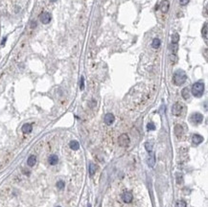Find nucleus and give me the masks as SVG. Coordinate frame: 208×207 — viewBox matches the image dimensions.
<instances>
[{"mask_svg": "<svg viewBox=\"0 0 208 207\" xmlns=\"http://www.w3.org/2000/svg\"><path fill=\"white\" fill-rule=\"evenodd\" d=\"M129 142H130L129 137L126 133L121 134L119 136V138H118V143H119V146H121V147H127V146H128Z\"/></svg>", "mask_w": 208, "mask_h": 207, "instance_id": "7ed1b4c3", "label": "nucleus"}, {"mask_svg": "<svg viewBox=\"0 0 208 207\" xmlns=\"http://www.w3.org/2000/svg\"><path fill=\"white\" fill-rule=\"evenodd\" d=\"M50 1H52V2H55V1H57V0H50Z\"/></svg>", "mask_w": 208, "mask_h": 207, "instance_id": "c85d7f7f", "label": "nucleus"}, {"mask_svg": "<svg viewBox=\"0 0 208 207\" xmlns=\"http://www.w3.org/2000/svg\"><path fill=\"white\" fill-rule=\"evenodd\" d=\"M176 207H187V203L184 200H178L176 203Z\"/></svg>", "mask_w": 208, "mask_h": 207, "instance_id": "b1692460", "label": "nucleus"}, {"mask_svg": "<svg viewBox=\"0 0 208 207\" xmlns=\"http://www.w3.org/2000/svg\"><path fill=\"white\" fill-rule=\"evenodd\" d=\"M191 122L195 125H198L200 124L202 121H203V115L201 113H198V112H196V113H193L191 115V118H190Z\"/></svg>", "mask_w": 208, "mask_h": 207, "instance_id": "20e7f679", "label": "nucleus"}, {"mask_svg": "<svg viewBox=\"0 0 208 207\" xmlns=\"http://www.w3.org/2000/svg\"><path fill=\"white\" fill-rule=\"evenodd\" d=\"M22 132L23 133H30L31 131H32V129H33V126L31 125V124H24L23 126H22Z\"/></svg>", "mask_w": 208, "mask_h": 207, "instance_id": "f8f14e48", "label": "nucleus"}, {"mask_svg": "<svg viewBox=\"0 0 208 207\" xmlns=\"http://www.w3.org/2000/svg\"><path fill=\"white\" fill-rule=\"evenodd\" d=\"M132 198H133V196H132V194L130 192H125L122 195V199L126 203H130L132 201Z\"/></svg>", "mask_w": 208, "mask_h": 207, "instance_id": "1a4fd4ad", "label": "nucleus"}, {"mask_svg": "<svg viewBox=\"0 0 208 207\" xmlns=\"http://www.w3.org/2000/svg\"><path fill=\"white\" fill-rule=\"evenodd\" d=\"M56 185H57V188H58V189L61 190V189H63V188H64V185H65V184H64V182H63L62 180H58V181L57 182V184H56Z\"/></svg>", "mask_w": 208, "mask_h": 207, "instance_id": "5701e85b", "label": "nucleus"}, {"mask_svg": "<svg viewBox=\"0 0 208 207\" xmlns=\"http://www.w3.org/2000/svg\"><path fill=\"white\" fill-rule=\"evenodd\" d=\"M58 207H60V206H58Z\"/></svg>", "mask_w": 208, "mask_h": 207, "instance_id": "c756f323", "label": "nucleus"}, {"mask_svg": "<svg viewBox=\"0 0 208 207\" xmlns=\"http://www.w3.org/2000/svg\"><path fill=\"white\" fill-rule=\"evenodd\" d=\"M145 149H146V150L148 152H151V150H152V145L150 143L147 142V143H145Z\"/></svg>", "mask_w": 208, "mask_h": 207, "instance_id": "4be33fe9", "label": "nucleus"}, {"mask_svg": "<svg viewBox=\"0 0 208 207\" xmlns=\"http://www.w3.org/2000/svg\"><path fill=\"white\" fill-rule=\"evenodd\" d=\"M114 120H115V117H114V115H113L112 113H106V114L104 115V123H105L107 126H110L111 124H113Z\"/></svg>", "mask_w": 208, "mask_h": 207, "instance_id": "0eeeda50", "label": "nucleus"}, {"mask_svg": "<svg viewBox=\"0 0 208 207\" xmlns=\"http://www.w3.org/2000/svg\"><path fill=\"white\" fill-rule=\"evenodd\" d=\"M192 94L196 97V98H200L203 93H204V84L203 82L201 81H197V82H195L192 86Z\"/></svg>", "mask_w": 208, "mask_h": 207, "instance_id": "f03ea898", "label": "nucleus"}, {"mask_svg": "<svg viewBox=\"0 0 208 207\" xmlns=\"http://www.w3.org/2000/svg\"><path fill=\"white\" fill-rule=\"evenodd\" d=\"M160 44H161L160 39L157 38V37H155V38H153V40H152V42H151V47L154 48V49H157V48H159Z\"/></svg>", "mask_w": 208, "mask_h": 207, "instance_id": "a211bd4d", "label": "nucleus"}, {"mask_svg": "<svg viewBox=\"0 0 208 207\" xmlns=\"http://www.w3.org/2000/svg\"><path fill=\"white\" fill-rule=\"evenodd\" d=\"M35 162H36V157H35V155H30L29 158H28V160H27L28 166L33 167V166H35Z\"/></svg>", "mask_w": 208, "mask_h": 207, "instance_id": "2eb2a0df", "label": "nucleus"}, {"mask_svg": "<svg viewBox=\"0 0 208 207\" xmlns=\"http://www.w3.org/2000/svg\"><path fill=\"white\" fill-rule=\"evenodd\" d=\"M69 147H70L72 150H79V148H80V144H79V142H78V141H76V140H73V141H71V142L69 143Z\"/></svg>", "mask_w": 208, "mask_h": 207, "instance_id": "dca6fc26", "label": "nucleus"}, {"mask_svg": "<svg viewBox=\"0 0 208 207\" xmlns=\"http://www.w3.org/2000/svg\"><path fill=\"white\" fill-rule=\"evenodd\" d=\"M189 1L190 0H179V4L181 6H185V5H187L189 3Z\"/></svg>", "mask_w": 208, "mask_h": 207, "instance_id": "cd10ccee", "label": "nucleus"}, {"mask_svg": "<svg viewBox=\"0 0 208 207\" xmlns=\"http://www.w3.org/2000/svg\"><path fill=\"white\" fill-rule=\"evenodd\" d=\"M192 141L195 145H199L200 143L203 142V137L199 134H194L193 137H192Z\"/></svg>", "mask_w": 208, "mask_h": 207, "instance_id": "9b49d317", "label": "nucleus"}, {"mask_svg": "<svg viewBox=\"0 0 208 207\" xmlns=\"http://www.w3.org/2000/svg\"><path fill=\"white\" fill-rule=\"evenodd\" d=\"M147 162H148V165H149L150 167H153L154 164H155V155H154V154H151L150 156H149Z\"/></svg>", "mask_w": 208, "mask_h": 207, "instance_id": "f3484780", "label": "nucleus"}, {"mask_svg": "<svg viewBox=\"0 0 208 207\" xmlns=\"http://www.w3.org/2000/svg\"><path fill=\"white\" fill-rule=\"evenodd\" d=\"M80 88L82 90L84 88V80H83V77L81 78V80H80Z\"/></svg>", "mask_w": 208, "mask_h": 207, "instance_id": "a878e982", "label": "nucleus"}, {"mask_svg": "<svg viewBox=\"0 0 208 207\" xmlns=\"http://www.w3.org/2000/svg\"><path fill=\"white\" fill-rule=\"evenodd\" d=\"M183 110V105L180 103H175L172 107V113L174 116H180Z\"/></svg>", "mask_w": 208, "mask_h": 207, "instance_id": "39448f33", "label": "nucleus"}, {"mask_svg": "<svg viewBox=\"0 0 208 207\" xmlns=\"http://www.w3.org/2000/svg\"><path fill=\"white\" fill-rule=\"evenodd\" d=\"M169 8H170V3L168 0H163L160 4V9H161V12H167L169 11Z\"/></svg>", "mask_w": 208, "mask_h": 207, "instance_id": "9d476101", "label": "nucleus"}, {"mask_svg": "<svg viewBox=\"0 0 208 207\" xmlns=\"http://www.w3.org/2000/svg\"><path fill=\"white\" fill-rule=\"evenodd\" d=\"M48 161H49V164H50V165H56V164L58 162V155H56V154H52V155L49 157Z\"/></svg>", "mask_w": 208, "mask_h": 207, "instance_id": "4468645a", "label": "nucleus"}, {"mask_svg": "<svg viewBox=\"0 0 208 207\" xmlns=\"http://www.w3.org/2000/svg\"><path fill=\"white\" fill-rule=\"evenodd\" d=\"M39 19L43 24H47L51 21V14L47 12H44L39 15Z\"/></svg>", "mask_w": 208, "mask_h": 207, "instance_id": "423d86ee", "label": "nucleus"}, {"mask_svg": "<svg viewBox=\"0 0 208 207\" xmlns=\"http://www.w3.org/2000/svg\"><path fill=\"white\" fill-rule=\"evenodd\" d=\"M173 130H174V134H175V136H176L177 138H180V137L183 135V133H184V129H183V127H182V126H181L180 124L175 125Z\"/></svg>", "mask_w": 208, "mask_h": 207, "instance_id": "6e6552de", "label": "nucleus"}, {"mask_svg": "<svg viewBox=\"0 0 208 207\" xmlns=\"http://www.w3.org/2000/svg\"><path fill=\"white\" fill-rule=\"evenodd\" d=\"M147 128H148V130H154L155 129V126H154L153 123H149L148 126H147Z\"/></svg>", "mask_w": 208, "mask_h": 207, "instance_id": "393cba45", "label": "nucleus"}, {"mask_svg": "<svg viewBox=\"0 0 208 207\" xmlns=\"http://www.w3.org/2000/svg\"><path fill=\"white\" fill-rule=\"evenodd\" d=\"M207 26H208V24H207V22H205L204 23V25H203V27H202V31H201V34H202V36L205 38V39H207Z\"/></svg>", "mask_w": 208, "mask_h": 207, "instance_id": "6ab92c4d", "label": "nucleus"}, {"mask_svg": "<svg viewBox=\"0 0 208 207\" xmlns=\"http://www.w3.org/2000/svg\"><path fill=\"white\" fill-rule=\"evenodd\" d=\"M176 180H177V183H178V184L182 183V175L179 174V173H176Z\"/></svg>", "mask_w": 208, "mask_h": 207, "instance_id": "bb28decb", "label": "nucleus"}, {"mask_svg": "<svg viewBox=\"0 0 208 207\" xmlns=\"http://www.w3.org/2000/svg\"><path fill=\"white\" fill-rule=\"evenodd\" d=\"M187 80V76H186V73L183 71V70H176L173 74V81L175 85H181L183 84Z\"/></svg>", "mask_w": 208, "mask_h": 207, "instance_id": "f257e3e1", "label": "nucleus"}, {"mask_svg": "<svg viewBox=\"0 0 208 207\" xmlns=\"http://www.w3.org/2000/svg\"><path fill=\"white\" fill-rule=\"evenodd\" d=\"M179 40V34H174L172 35V43H177Z\"/></svg>", "mask_w": 208, "mask_h": 207, "instance_id": "412c9836", "label": "nucleus"}, {"mask_svg": "<svg viewBox=\"0 0 208 207\" xmlns=\"http://www.w3.org/2000/svg\"><path fill=\"white\" fill-rule=\"evenodd\" d=\"M96 169H97V167H96L95 164H93V163L89 164V173H90V175H93L96 172Z\"/></svg>", "mask_w": 208, "mask_h": 207, "instance_id": "aec40b11", "label": "nucleus"}, {"mask_svg": "<svg viewBox=\"0 0 208 207\" xmlns=\"http://www.w3.org/2000/svg\"><path fill=\"white\" fill-rule=\"evenodd\" d=\"M181 95H182V98L184 100H188L190 98V89L188 87L183 88L182 91H181Z\"/></svg>", "mask_w": 208, "mask_h": 207, "instance_id": "ddd939ff", "label": "nucleus"}]
</instances>
